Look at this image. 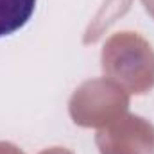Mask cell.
Masks as SVG:
<instances>
[{
  "instance_id": "cell-1",
  "label": "cell",
  "mask_w": 154,
  "mask_h": 154,
  "mask_svg": "<svg viewBox=\"0 0 154 154\" xmlns=\"http://www.w3.org/2000/svg\"><path fill=\"white\" fill-rule=\"evenodd\" d=\"M36 0H0V38L11 36L29 23Z\"/></svg>"
}]
</instances>
